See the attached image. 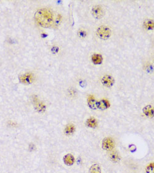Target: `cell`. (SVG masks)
<instances>
[{
    "instance_id": "obj_18",
    "label": "cell",
    "mask_w": 154,
    "mask_h": 173,
    "mask_svg": "<svg viewBox=\"0 0 154 173\" xmlns=\"http://www.w3.org/2000/svg\"><path fill=\"white\" fill-rule=\"evenodd\" d=\"M147 173H154V163L150 164L146 168Z\"/></svg>"
},
{
    "instance_id": "obj_7",
    "label": "cell",
    "mask_w": 154,
    "mask_h": 173,
    "mask_svg": "<svg viewBox=\"0 0 154 173\" xmlns=\"http://www.w3.org/2000/svg\"><path fill=\"white\" fill-rule=\"evenodd\" d=\"M101 82H102L104 86H105L106 87H111L113 86L114 81L112 77L110 76H108V75H106V76H104L102 78Z\"/></svg>"
},
{
    "instance_id": "obj_3",
    "label": "cell",
    "mask_w": 154,
    "mask_h": 173,
    "mask_svg": "<svg viewBox=\"0 0 154 173\" xmlns=\"http://www.w3.org/2000/svg\"><path fill=\"white\" fill-rule=\"evenodd\" d=\"M32 102L34 104L35 109L38 112H44L46 110V106L45 105L43 102L38 98V97L35 95L32 96Z\"/></svg>"
},
{
    "instance_id": "obj_8",
    "label": "cell",
    "mask_w": 154,
    "mask_h": 173,
    "mask_svg": "<svg viewBox=\"0 0 154 173\" xmlns=\"http://www.w3.org/2000/svg\"><path fill=\"white\" fill-rule=\"evenodd\" d=\"M144 114L150 118H152L154 116V108L152 106H147L143 109Z\"/></svg>"
},
{
    "instance_id": "obj_13",
    "label": "cell",
    "mask_w": 154,
    "mask_h": 173,
    "mask_svg": "<svg viewBox=\"0 0 154 173\" xmlns=\"http://www.w3.org/2000/svg\"><path fill=\"white\" fill-rule=\"evenodd\" d=\"M92 61L95 64H100L103 61V57L100 54H94L92 56Z\"/></svg>"
},
{
    "instance_id": "obj_9",
    "label": "cell",
    "mask_w": 154,
    "mask_h": 173,
    "mask_svg": "<svg viewBox=\"0 0 154 173\" xmlns=\"http://www.w3.org/2000/svg\"><path fill=\"white\" fill-rule=\"evenodd\" d=\"M109 158L113 162H118L120 161V155L116 151H112L109 154Z\"/></svg>"
},
{
    "instance_id": "obj_2",
    "label": "cell",
    "mask_w": 154,
    "mask_h": 173,
    "mask_svg": "<svg viewBox=\"0 0 154 173\" xmlns=\"http://www.w3.org/2000/svg\"><path fill=\"white\" fill-rule=\"evenodd\" d=\"M111 30L110 29L105 27V26H101L99 27L97 30V35L98 37L100 38L103 39V40H106L110 37L111 35Z\"/></svg>"
},
{
    "instance_id": "obj_11",
    "label": "cell",
    "mask_w": 154,
    "mask_h": 173,
    "mask_svg": "<svg viewBox=\"0 0 154 173\" xmlns=\"http://www.w3.org/2000/svg\"><path fill=\"white\" fill-rule=\"evenodd\" d=\"M75 132V127L73 124H69L65 129V133L67 135H71L73 134Z\"/></svg>"
},
{
    "instance_id": "obj_15",
    "label": "cell",
    "mask_w": 154,
    "mask_h": 173,
    "mask_svg": "<svg viewBox=\"0 0 154 173\" xmlns=\"http://www.w3.org/2000/svg\"><path fill=\"white\" fill-rule=\"evenodd\" d=\"M110 106V103L106 100H103L98 102V107L100 109H106Z\"/></svg>"
},
{
    "instance_id": "obj_17",
    "label": "cell",
    "mask_w": 154,
    "mask_h": 173,
    "mask_svg": "<svg viewBox=\"0 0 154 173\" xmlns=\"http://www.w3.org/2000/svg\"><path fill=\"white\" fill-rule=\"evenodd\" d=\"M89 173H101V168L99 165L94 164L91 167Z\"/></svg>"
},
{
    "instance_id": "obj_5",
    "label": "cell",
    "mask_w": 154,
    "mask_h": 173,
    "mask_svg": "<svg viewBox=\"0 0 154 173\" xmlns=\"http://www.w3.org/2000/svg\"><path fill=\"white\" fill-rule=\"evenodd\" d=\"M92 14L94 17V18L100 19L103 17L104 11L101 6H95L92 9Z\"/></svg>"
},
{
    "instance_id": "obj_19",
    "label": "cell",
    "mask_w": 154,
    "mask_h": 173,
    "mask_svg": "<svg viewBox=\"0 0 154 173\" xmlns=\"http://www.w3.org/2000/svg\"><path fill=\"white\" fill-rule=\"evenodd\" d=\"M79 35L80 37H85L86 35V33L84 31H79Z\"/></svg>"
},
{
    "instance_id": "obj_10",
    "label": "cell",
    "mask_w": 154,
    "mask_h": 173,
    "mask_svg": "<svg viewBox=\"0 0 154 173\" xmlns=\"http://www.w3.org/2000/svg\"><path fill=\"white\" fill-rule=\"evenodd\" d=\"M87 102H88V105H89L91 108L96 109L98 107V102L94 99V98L93 96H90L89 98H88Z\"/></svg>"
},
{
    "instance_id": "obj_14",
    "label": "cell",
    "mask_w": 154,
    "mask_h": 173,
    "mask_svg": "<svg viewBox=\"0 0 154 173\" xmlns=\"http://www.w3.org/2000/svg\"><path fill=\"white\" fill-rule=\"evenodd\" d=\"M86 125L87 127H91V128H94L97 126V121L93 117L87 119L86 121Z\"/></svg>"
},
{
    "instance_id": "obj_4",
    "label": "cell",
    "mask_w": 154,
    "mask_h": 173,
    "mask_svg": "<svg viewBox=\"0 0 154 173\" xmlns=\"http://www.w3.org/2000/svg\"><path fill=\"white\" fill-rule=\"evenodd\" d=\"M34 80V76L32 73H26L21 75L19 77V81L24 84H30L33 83Z\"/></svg>"
},
{
    "instance_id": "obj_16",
    "label": "cell",
    "mask_w": 154,
    "mask_h": 173,
    "mask_svg": "<svg viewBox=\"0 0 154 173\" xmlns=\"http://www.w3.org/2000/svg\"><path fill=\"white\" fill-rule=\"evenodd\" d=\"M144 27H145L147 29L149 30H152L154 29V22L150 20H148L144 22Z\"/></svg>"
},
{
    "instance_id": "obj_6",
    "label": "cell",
    "mask_w": 154,
    "mask_h": 173,
    "mask_svg": "<svg viewBox=\"0 0 154 173\" xmlns=\"http://www.w3.org/2000/svg\"><path fill=\"white\" fill-rule=\"evenodd\" d=\"M114 143L113 140L111 138H106L103 140V147L107 151H111L114 147Z\"/></svg>"
},
{
    "instance_id": "obj_1",
    "label": "cell",
    "mask_w": 154,
    "mask_h": 173,
    "mask_svg": "<svg viewBox=\"0 0 154 173\" xmlns=\"http://www.w3.org/2000/svg\"><path fill=\"white\" fill-rule=\"evenodd\" d=\"M35 19L37 24L42 27L48 28L54 24V15L48 9H40L35 14Z\"/></svg>"
},
{
    "instance_id": "obj_12",
    "label": "cell",
    "mask_w": 154,
    "mask_h": 173,
    "mask_svg": "<svg viewBox=\"0 0 154 173\" xmlns=\"http://www.w3.org/2000/svg\"><path fill=\"white\" fill-rule=\"evenodd\" d=\"M64 161L65 164H67L68 166H71L73 164V163L74 162V158L71 154H67L64 157Z\"/></svg>"
}]
</instances>
